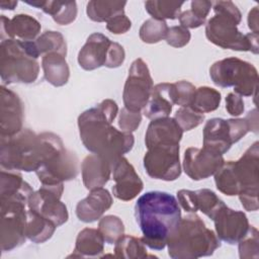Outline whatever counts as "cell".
Here are the masks:
<instances>
[{
    "instance_id": "obj_1",
    "label": "cell",
    "mask_w": 259,
    "mask_h": 259,
    "mask_svg": "<svg viewBox=\"0 0 259 259\" xmlns=\"http://www.w3.org/2000/svg\"><path fill=\"white\" fill-rule=\"evenodd\" d=\"M117 112L116 102L105 99L83 111L78 117L80 139L85 148L112 163L130 152L135 144L132 133L118 131L112 126Z\"/></svg>"
},
{
    "instance_id": "obj_2",
    "label": "cell",
    "mask_w": 259,
    "mask_h": 259,
    "mask_svg": "<svg viewBox=\"0 0 259 259\" xmlns=\"http://www.w3.org/2000/svg\"><path fill=\"white\" fill-rule=\"evenodd\" d=\"M136 221L143 233L141 240L152 250H163L181 220L177 199L164 191H149L135 205Z\"/></svg>"
},
{
    "instance_id": "obj_3",
    "label": "cell",
    "mask_w": 259,
    "mask_h": 259,
    "mask_svg": "<svg viewBox=\"0 0 259 259\" xmlns=\"http://www.w3.org/2000/svg\"><path fill=\"white\" fill-rule=\"evenodd\" d=\"M259 143L255 142L237 161H228L214 173L217 188L228 196L239 195L242 206L256 211L259 186Z\"/></svg>"
},
{
    "instance_id": "obj_4",
    "label": "cell",
    "mask_w": 259,
    "mask_h": 259,
    "mask_svg": "<svg viewBox=\"0 0 259 259\" xmlns=\"http://www.w3.org/2000/svg\"><path fill=\"white\" fill-rule=\"evenodd\" d=\"M214 16L205 24V36L213 45L239 52L258 54V33L243 34L238 29L242 14L232 1L212 2Z\"/></svg>"
},
{
    "instance_id": "obj_5",
    "label": "cell",
    "mask_w": 259,
    "mask_h": 259,
    "mask_svg": "<svg viewBox=\"0 0 259 259\" xmlns=\"http://www.w3.org/2000/svg\"><path fill=\"white\" fill-rule=\"evenodd\" d=\"M166 246L168 255L173 259H196L212 255L221 246V240L193 213L181 218Z\"/></svg>"
},
{
    "instance_id": "obj_6",
    "label": "cell",
    "mask_w": 259,
    "mask_h": 259,
    "mask_svg": "<svg viewBox=\"0 0 259 259\" xmlns=\"http://www.w3.org/2000/svg\"><path fill=\"white\" fill-rule=\"evenodd\" d=\"M47 145L42 133L22 128L13 136L0 137V164L7 170L36 171L42 164Z\"/></svg>"
},
{
    "instance_id": "obj_7",
    "label": "cell",
    "mask_w": 259,
    "mask_h": 259,
    "mask_svg": "<svg viewBox=\"0 0 259 259\" xmlns=\"http://www.w3.org/2000/svg\"><path fill=\"white\" fill-rule=\"evenodd\" d=\"M38 57L34 40L24 41L16 38L1 40L0 76L3 83H33L39 73Z\"/></svg>"
},
{
    "instance_id": "obj_8",
    "label": "cell",
    "mask_w": 259,
    "mask_h": 259,
    "mask_svg": "<svg viewBox=\"0 0 259 259\" xmlns=\"http://www.w3.org/2000/svg\"><path fill=\"white\" fill-rule=\"evenodd\" d=\"M47 152L41 166L35 171L42 185H56L75 179L79 173V160L75 153L65 148L59 136L42 133Z\"/></svg>"
},
{
    "instance_id": "obj_9",
    "label": "cell",
    "mask_w": 259,
    "mask_h": 259,
    "mask_svg": "<svg viewBox=\"0 0 259 259\" xmlns=\"http://www.w3.org/2000/svg\"><path fill=\"white\" fill-rule=\"evenodd\" d=\"M211 81L220 87H234L240 96L256 95L258 89L257 69L246 61L230 57L217 61L209 68Z\"/></svg>"
},
{
    "instance_id": "obj_10",
    "label": "cell",
    "mask_w": 259,
    "mask_h": 259,
    "mask_svg": "<svg viewBox=\"0 0 259 259\" xmlns=\"http://www.w3.org/2000/svg\"><path fill=\"white\" fill-rule=\"evenodd\" d=\"M28 198L0 197L1 250L10 251L25 242Z\"/></svg>"
},
{
    "instance_id": "obj_11",
    "label": "cell",
    "mask_w": 259,
    "mask_h": 259,
    "mask_svg": "<svg viewBox=\"0 0 259 259\" xmlns=\"http://www.w3.org/2000/svg\"><path fill=\"white\" fill-rule=\"evenodd\" d=\"M143 162L150 177L174 181L181 175L179 144H159L148 148Z\"/></svg>"
},
{
    "instance_id": "obj_12",
    "label": "cell",
    "mask_w": 259,
    "mask_h": 259,
    "mask_svg": "<svg viewBox=\"0 0 259 259\" xmlns=\"http://www.w3.org/2000/svg\"><path fill=\"white\" fill-rule=\"evenodd\" d=\"M153 87V79L147 64L140 58L136 59L128 69L123 87L124 107L133 111L142 110L150 98Z\"/></svg>"
},
{
    "instance_id": "obj_13",
    "label": "cell",
    "mask_w": 259,
    "mask_h": 259,
    "mask_svg": "<svg viewBox=\"0 0 259 259\" xmlns=\"http://www.w3.org/2000/svg\"><path fill=\"white\" fill-rule=\"evenodd\" d=\"M64 184L42 185L30 195L27 208L48 219L57 227L64 225L69 218L67 206L61 201Z\"/></svg>"
},
{
    "instance_id": "obj_14",
    "label": "cell",
    "mask_w": 259,
    "mask_h": 259,
    "mask_svg": "<svg viewBox=\"0 0 259 259\" xmlns=\"http://www.w3.org/2000/svg\"><path fill=\"white\" fill-rule=\"evenodd\" d=\"M223 155L206 148L190 147L185 150L183 158V170L192 180L206 179L224 165Z\"/></svg>"
},
{
    "instance_id": "obj_15",
    "label": "cell",
    "mask_w": 259,
    "mask_h": 259,
    "mask_svg": "<svg viewBox=\"0 0 259 259\" xmlns=\"http://www.w3.org/2000/svg\"><path fill=\"white\" fill-rule=\"evenodd\" d=\"M217 236L220 240L234 245L239 243L248 233L250 225L247 215L224 204L212 219Z\"/></svg>"
},
{
    "instance_id": "obj_16",
    "label": "cell",
    "mask_w": 259,
    "mask_h": 259,
    "mask_svg": "<svg viewBox=\"0 0 259 259\" xmlns=\"http://www.w3.org/2000/svg\"><path fill=\"white\" fill-rule=\"evenodd\" d=\"M112 179L115 184L112 194L120 200L128 201L141 193L144 183L137 174L134 166L123 156L119 157L112 165Z\"/></svg>"
},
{
    "instance_id": "obj_17",
    "label": "cell",
    "mask_w": 259,
    "mask_h": 259,
    "mask_svg": "<svg viewBox=\"0 0 259 259\" xmlns=\"http://www.w3.org/2000/svg\"><path fill=\"white\" fill-rule=\"evenodd\" d=\"M23 104L10 89L1 86L0 92V137L13 136L22 130Z\"/></svg>"
},
{
    "instance_id": "obj_18",
    "label": "cell",
    "mask_w": 259,
    "mask_h": 259,
    "mask_svg": "<svg viewBox=\"0 0 259 259\" xmlns=\"http://www.w3.org/2000/svg\"><path fill=\"white\" fill-rule=\"evenodd\" d=\"M178 203L186 212L195 213L201 211L210 220L217 211L225 204L224 201L210 189L202 188L198 190L180 189L177 191Z\"/></svg>"
},
{
    "instance_id": "obj_19",
    "label": "cell",
    "mask_w": 259,
    "mask_h": 259,
    "mask_svg": "<svg viewBox=\"0 0 259 259\" xmlns=\"http://www.w3.org/2000/svg\"><path fill=\"white\" fill-rule=\"evenodd\" d=\"M111 40L100 32L90 34L78 54V63L86 71L106 65Z\"/></svg>"
},
{
    "instance_id": "obj_20",
    "label": "cell",
    "mask_w": 259,
    "mask_h": 259,
    "mask_svg": "<svg viewBox=\"0 0 259 259\" xmlns=\"http://www.w3.org/2000/svg\"><path fill=\"white\" fill-rule=\"evenodd\" d=\"M40 28V23L30 15L16 14L11 19L1 15V40L16 38L31 41L37 38Z\"/></svg>"
},
{
    "instance_id": "obj_21",
    "label": "cell",
    "mask_w": 259,
    "mask_h": 259,
    "mask_svg": "<svg viewBox=\"0 0 259 259\" xmlns=\"http://www.w3.org/2000/svg\"><path fill=\"white\" fill-rule=\"evenodd\" d=\"M176 103L174 83H159L153 87L150 98L143 108L144 115L153 120L167 117Z\"/></svg>"
},
{
    "instance_id": "obj_22",
    "label": "cell",
    "mask_w": 259,
    "mask_h": 259,
    "mask_svg": "<svg viewBox=\"0 0 259 259\" xmlns=\"http://www.w3.org/2000/svg\"><path fill=\"white\" fill-rule=\"evenodd\" d=\"M113 199L109 191L103 187L90 190V193L76 205V215L84 223H93L101 219L110 208Z\"/></svg>"
},
{
    "instance_id": "obj_23",
    "label": "cell",
    "mask_w": 259,
    "mask_h": 259,
    "mask_svg": "<svg viewBox=\"0 0 259 259\" xmlns=\"http://www.w3.org/2000/svg\"><path fill=\"white\" fill-rule=\"evenodd\" d=\"M112 165V162L100 155L91 154L86 156L81 164L82 179L85 187L88 190L103 187L110 179Z\"/></svg>"
},
{
    "instance_id": "obj_24",
    "label": "cell",
    "mask_w": 259,
    "mask_h": 259,
    "mask_svg": "<svg viewBox=\"0 0 259 259\" xmlns=\"http://www.w3.org/2000/svg\"><path fill=\"white\" fill-rule=\"evenodd\" d=\"M183 131L173 117H162L153 119L145 135L147 149L159 144H179Z\"/></svg>"
},
{
    "instance_id": "obj_25",
    "label": "cell",
    "mask_w": 259,
    "mask_h": 259,
    "mask_svg": "<svg viewBox=\"0 0 259 259\" xmlns=\"http://www.w3.org/2000/svg\"><path fill=\"white\" fill-rule=\"evenodd\" d=\"M234 144L228 119H208L203 127V148L224 155Z\"/></svg>"
},
{
    "instance_id": "obj_26",
    "label": "cell",
    "mask_w": 259,
    "mask_h": 259,
    "mask_svg": "<svg viewBox=\"0 0 259 259\" xmlns=\"http://www.w3.org/2000/svg\"><path fill=\"white\" fill-rule=\"evenodd\" d=\"M24 3L33 6L35 8L41 9L45 13L50 14L55 22L60 25H67L73 22L77 17V4L75 1H45V0H34V1H23Z\"/></svg>"
},
{
    "instance_id": "obj_27",
    "label": "cell",
    "mask_w": 259,
    "mask_h": 259,
    "mask_svg": "<svg viewBox=\"0 0 259 259\" xmlns=\"http://www.w3.org/2000/svg\"><path fill=\"white\" fill-rule=\"evenodd\" d=\"M41 68L45 79L55 87L67 84L70 77V69L65 56L59 53H49L42 56Z\"/></svg>"
},
{
    "instance_id": "obj_28",
    "label": "cell",
    "mask_w": 259,
    "mask_h": 259,
    "mask_svg": "<svg viewBox=\"0 0 259 259\" xmlns=\"http://www.w3.org/2000/svg\"><path fill=\"white\" fill-rule=\"evenodd\" d=\"M104 243L98 229L85 228L79 232L74 252L69 257H99L104 251Z\"/></svg>"
},
{
    "instance_id": "obj_29",
    "label": "cell",
    "mask_w": 259,
    "mask_h": 259,
    "mask_svg": "<svg viewBox=\"0 0 259 259\" xmlns=\"http://www.w3.org/2000/svg\"><path fill=\"white\" fill-rule=\"evenodd\" d=\"M57 228L58 227L48 219L27 208L25 235L31 242L35 244L45 243L53 237Z\"/></svg>"
},
{
    "instance_id": "obj_30",
    "label": "cell",
    "mask_w": 259,
    "mask_h": 259,
    "mask_svg": "<svg viewBox=\"0 0 259 259\" xmlns=\"http://www.w3.org/2000/svg\"><path fill=\"white\" fill-rule=\"evenodd\" d=\"M33 193L31 186L22 179L21 174L11 172V170L1 171L0 177V197L24 196L30 197Z\"/></svg>"
},
{
    "instance_id": "obj_31",
    "label": "cell",
    "mask_w": 259,
    "mask_h": 259,
    "mask_svg": "<svg viewBox=\"0 0 259 259\" xmlns=\"http://www.w3.org/2000/svg\"><path fill=\"white\" fill-rule=\"evenodd\" d=\"M125 1H100L91 0L87 3L86 13L96 22H107L115 15L124 13Z\"/></svg>"
},
{
    "instance_id": "obj_32",
    "label": "cell",
    "mask_w": 259,
    "mask_h": 259,
    "mask_svg": "<svg viewBox=\"0 0 259 259\" xmlns=\"http://www.w3.org/2000/svg\"><path fill=\"white\" fill-rule=\"evenodd\" d=\"M222 96L218 90L208 86H201L195 89L189 107L198 113L211 112L219 108Z\"/></svg>"
},
{
    "instance_id": "obj_33",
    "label": "cell",
    "mask_w": 259,
    "mask_h": 259,
    "mask_svg": "<svg viewBox=\"0 0 259 259\" xmlns=\"http://www.w3.org/2000/svg\"><path fill=\"white\" fill-rule=\"evenodd\" d=\"M114 253L115 257L126 259L154 257L152 255H148L146 245L143 243L141 238H136L130 235H123L116 241Z\"/></svg>"
},
{
    "instance_id": "obj_34",
    "label": "cell",
    "mask_w": 259,
    "mask_h": 259,
    "mask_svg": "<svg viewBox=\"0 0 259 259\" xmlns=\"http://www.w3.org/2000/svg\"><path fill=\"white\" fill-rule=\"evenodd\" d=\"M36 51L39 56H45L49 53H59L66 57L67 44L63 34L59 31L47 30L34 40Z\"/></svg>"
},
{
    "instance_id": "obj_35",
    "label": "cell",
    "mask_w": 259,
    "mask_h": 259,
    "mask_svg": "<svg viewBox=\"0 0 259 259\" xmlns=\"http://www.w3.org/2000/svg\"><path fill=\"white\" fill-rule=\"evenodd\" d=\"M184 2L175 1H159L150 0L146 1L145 8L152 18L165 20V19H176L181 13V7Z\"/></svg>"
},
{
    "instance_id": "obj_36",
    "label": "cell",
    "mask_w": 259,
    "mask_h": 259,
    "mask_svg": "<svg viewBox=\"0 0 259 259\" xmlns=\"http://www.w3.org/2000/svg\"><path fill=\"white\" fill-rule=\"evenodd\" d=\"M98 231L102 235L105 243L112 245L124 235V225L118 217L108 214L99 220Z\"/></svg>"
},
{
    "instance_id": "obj_37",
    "label": "cell",
    "mask_w": 259,
    "mask_h": 259,
    "mask_svg": "<svg viewBox=\"0 0 259 259\" xmlns=\"http://www.w3.org/2000/svg\"><path fill=\"white\" fill-rule=\"evenodd\" d=\"M168 25L165 20L150 18L144 21L139 30L140 38L146 44H156L166 37Z\"/></svg>"
},
{
    "instance_id": "obj_38",
    "label": "cell",
    "mask_w": 259,
    "mask_h": 259,
    "mask_svg": "<svg viewBox=\"0 0 259 259\" xmlns=\"http://www.w3.org/2000/svg\"><path fill=\"white\" fill-rule=\"evenodd\" d=\"M258 230L250 226L246 236L238 243L239 244V256L241 259L258 258Z\"/></svg>"
},
{
    "instance_id": "obj_39",
    "label": "cell",
    "mask_w": 259,
    "mask_h": 259,
    "mask_svg": "<svg viewBox=\"0 0 259 259\" xmlns=\"http://www.w3.org/2000/svg\"><path fill=\"white\" fill-rule=\"evenodd\" d=\"M173 118L183 132H188L202 123L204 120V114L198 113L190 107H180Z\"/></svg>"
},
{
    "instance_id": "obj_40",
    "label": "cell",
    "mask_w": 259,
    "mask_h": 259,
    "mask_svg": "<svg viewBox=\"0 0 259 259\" xmlns=\"http://www.w3.org/2000/svg\"><path fill=\"white\" fill-rule=\"evenodd\" d=\"M142 121V114L140 111H133L123 107L118 115V126L120 131L125 133L135 132Z\"/></svg>"
},
{
    "instance_id": "obj_41",
    "label": "cell",
    "mask_w": 259,
    "mask_h": 259,
    "mask_svg": "<svg viewBox=\"0 0 259 259\" xmlns=\"http://www.w3.org/2000/svg\"><path fill=\"white\" fill-rule=\"evenodd\" d=\"M191 34L189 30L181 25L168 27V31L166 34V42L173 48H183L190 40Z\"/></svg>"
},
{
    "instance_id": "obj_42",
    "label": "cell",
    "mask_w": 259,
    "mask_h": 259,
    "mask_svg": "<svg viewBox=\"0 0 259 259\" xmlns=\"http://www.w3.org/2000/svg\"><path fill=\"white\" fill-rule=\"evenodd\" d=\"M175 86V92H176V103L177 105H180L181 107H189L194 92H195V86L185 80H181L174 83Z\"/></svg>"
},
{
    "instance_id": "obj_43",
    "label": "cell",
    "mask_w": 259,
    "mask_h": 259,
    "mask_svg": "<svg viewBox=\"0 0 259 259\" xmlns=\"http://www.w3.org/2000/svg\"><path fill=\"white\" fill-rule=\"evenodd\" d=\"M131 27H132V21L124 13L115 15L114 17H112L106 22V28L114 34L125 33L126 31L130 30Z\"/></svg>"
},
{
    "instance_id": "obj_44",
    "label": "cell",
    "mask_w": 259,
    "mask_h": 259,
    "mask_svg": "<svg viewBox=\"0 0 259 259\" xmlns=\"http://www.w3.org/2000/svg\"><path fill=\"white\" fill-rule=\"evenodd\" d=\"M124 59H125V53L122 46H120L117 42L111 41L109 53H108V59L105 67L117 68L124 62Z\"/></svg>"
},
{
    "instance_id": "obj_45",
    "label": "cell",
    "mask_w": 259,
    "mask_h": 259,
    "mask_svg": "<svg viewBox=\"0 0 259 259\" xmlns=\"http://www.w3.org/2000/svg\"><path fill=\"white\" fill-rule=\"evenodd\" d=\"M245 106L242 96L235 92H230L226 97V110L233 116H239L244 112Z\"/></svg>"
},
{
    "instance_id": "obj_46",
    "label": "cell",
    "mask_w": 259,
    "mask_h": 259,
    "mask_svg": "<svg viewBox=\"0 0 259 259\" xmlns=\"http://www.w3.org/2000/svg\"><path fill=\"white\" fill-rule=\"evenodd\" d=\"M178 19H179L180 25L187 29L188 28H197V27L201 26L202 24H204V22L206 20V19L198 16L191 9L181 12L178 16Z\"/></svg>"
},
{
    "instance_id": "obj_47",
    "label": "cell",
    "mask_w": 259,
    "mask_h": 259,
    "mask_svg": "<svg viewBox=\"0 0 259 259\" xmlns=\"http://www.w3.org/2000/svg\"><path fill=\"white\" fill-rule=\"evenodd\" d=\"M212 7V2L211 1H206V0H194L191 2V10L196 13L198 16L201 18L206 19L210 8Z\"/></svg>"
},
{
    "instance_id": "obj_48",
    "label": "cell",
    "mask_w": 259,
    "mask_h": 259,
    "mask_svg": "<svg viewBox=\"0 0 259 259\" xmlns=\"http://www.w3.org/2000/svg\"><path fill=\"white\" fill-rule=\"evenodd\" d=\"M248 26L253 33H258V6L253 7L249 11Z\"/></svg>"
},
{
    "instance_id": "obj_49",
    "label": "cell",
    "mask_w": 259,
    "mask_h": 259,
    "mask_svg": "<svg viewBox=\"0 0 259 259\" xmlns=\"http://www.w3.org/2000/svg\"><path fill=\"white\" fill-rule=\"evenodd\" d=\"M17 5V1H13V0H3L0 2V7L1 9L5 10V9H9V10H13Z\"/></svg>"
}]
</instances>
